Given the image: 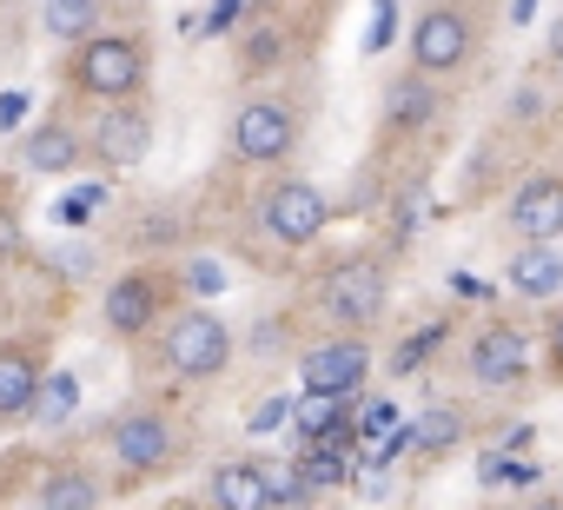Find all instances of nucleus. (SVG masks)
<instances>
[{
	"label": "nucleus",
	"instance_id": "f257e3e1",
	"mask_svg": "<svg viewBox=\"0 0 563 510\" xmlns=\"http://www.w3.org/2000/svg\"><path fill=\"white\" fill-rule=\"evenodd\" d=\"M192 444H199V424L173 404V398H126L120 411H107L93 424V451L100 464L120 477V490H140V484H159V477H179L192 464Z\"/></svg>",
	"mask_w": 563,
	"mask_h": 510
},
{
	"label": "nucleus",
	"instance_id": "f03ea898",
	"mask_svg": "<svg viewBox=\"0 0 563 510\" xmlns=\"http://www.w3.org/2000/svg\"><path fill=\"white\" fill-rule=\"evenodd\" d=\"M312 126V80L306 74H278V80H252L239 87V107L225 120V166L232 173H278L292 166Z\"/></svg>",
	"mask_w": 563,
	"mask_h": 510
},
{
	"label": "nucleus",
	"instance_id": "7ed1b4c3",
	"mask_svg": "<svg viewBox=\"0 0 563 510\" xmlns=\"http://www.w3.org/2000/svg\"><path fill=\"white\" fill-rule=\"evenodd\" d=\"M391 292H398V266L391 252L378 245H358V252H339L325 259L306 292H299V319H312L319 332H385L391 319Z\"/></svg>",
	"mask_w": 563,
	"mask_h": 510
},
{
	"label": "nucleus",
	"instance_id": "20e7f679",
	"mask_svg": "<svg viewBox=\"0 0 563 510\" xmlns=\"http://www.w3.org/2000/svg\"><path fill=\"white\" fill-rule=\"evenodd\" d=\"M133 352H140V365H146L153 378H166L173 391H206V385H219V378L232 372V358H239V332H232L225 312L179 299V306H173V312H166Z\"/></svg>",
	"mask_w": 563,
	"mask_h": 510
},
{
	"label": "nucleus",
	"instance_id": "39448f33",
	"mask_svg": "<svg viewBox=\"0 0 563 510\" xmlns=\"http://www.w3.org/2000/svg\"><path fill=\"white\" fill-rule=\"evenodd\" d=\"M54 87L74 107H100V100H133L153 87V34L107 21L80 41H67V54L54 60Z\"/></svg>",
	"mask_w": 563,
	"mask_h": 510
},
{
	"label": "nucleus",
	"instance_id": "423d86ee",
	"mask_svg": "<svg viewBox=\"0 0 563 510\" xmlns=\"http://www.w3.org/2000/svg\"><path fill=\"white\" fill-rule=\"evenodd\" d=\"M339 206L319 179L278 166V173H258L252 199H245V225H252V245L265 252V259H278L272 273H292L286 259H299V252H312L325 232H332Z\"/></svg>",
	"mask_w": 563,
	"mask_h": 510
},
{
	"label": "nucleus",
	"instance_id": "0eeeda50",
	"mask_svg": "<svg viewBox=\"0 0 563 510\" xmlns=\"http://www.w3.org/2000/svg\"><path fill=\"white\" fill-rule=\"evenodd\" d=\"M490 27H497V0H418L405 27V60L431 80L464 87L490 54Z\"/></svg>",
	"mask_w": 563,
	"mask_h": 510
},
{
	"label": "nucleus",
	"instance_id": "6e6552de",
	"mask_svg": "<svg viewBox=\"0 0 563 510\" xmlns=\"http://www.w3.org/2000/svg\"><path fill=\"white\" fill-rule=\"evenodd\" d=\"M451 113H457V87L451 80H431L418 74L411 60L385 74L378 87V126H372V159H398V153H431L444 133H451Z\"/></svg>",
	"mask_w": 563,
	"mask_h": 510
},
{
	"label": "nucleus",
	"instance_id": "1a4fd4ad",
	"mask_svg": "<svg viewBox=\"0 0 563 510\" xmlns=\"http://www.w3.org/2000/svg\"><path fill=\"white\" fill-rule=\"evenodd\" d=\"M312 41H319V8L312 0H272V8H258V14H245L232 27V80L252 87V80L299 74L312 60Z\"/></svg>",
	"mask_w": 563,
	"mask_h": 510
},
{
	"label": "nucleus",
	"instance_id": "9d476101",
	"mask_svg": "<svg viewBox=\"0 0 563 510\" xmlns=\"http://www.w3.org/2000/svg\"><path fill=\"white\" fill-rule=\"evenodd\" d=\"M179 299H186L179 259H133V266L113 273L107 292H100V332H107L113 345H140Z\"/></svg>",
	"mask_w": 563,
	"mask_h": 510
},
{
	"label": "nucleus",
	"instance_id": "9b49d317",
	"mask_svg": "<svg viewBox=\"0 0 563 510\" xmlns=\"http://www.w3.org/2000/svg\"><path fill=\"white\" fill-rule=\"evenodd\" d=\"M457 372L484 398H517L537 378V345H530V332L517 319H497L490 312V319H471L457 332Z\"/></svg>",
	"mask_w": 563,
	"mask_h": 510
},
{
	"label": "nucleus",
	"instance_id": "f8f14e48",
	"mask_svg": "<svg viewBox=\"0 0 563 510\" xmlns=\"http://www.w3.org/2000/svg\"><path fill=\"white\" fill-rule=\"evenodd\" d=\"M199 503L206 510H278V503H312V490L299 484V470H278L272 457H219L206 464V484H199Z\"/></svg>",
	"mask_w": 563,
	"mask_h": 510
},
{
	"label": "nucleus",
	"instance_id": "ddd939ff",
	"mask_svg": "<svg viewBox=\"0 0 563 510\" xmlns=\"http://www.w3.org/2000/svg\"><path fill=\"white\" fill-rule=\"evenodd\" d=\"M153 140H159V113L146 93L133 100H100L87 113V166L100 173H133L153 159Z\"/></svg>",
	"mask_w": 563,
	"mask_h": 510
},
{
	"label": "nucleus",
	"instance_id": "4468645a",
	"mask_svg": "<svg viewBox=\"0 0 563 510\" xmlns=\"http://www.w3.org/2000/svg\"><path fill=\"white\" fill-rule=\"evenodd\" d=\"M378 372V345L372 332H312L299 345V385L325 391V398H358Z\"/></svg>",
	"mask_w": 563,
	"mask_h": 510
},
{
	"label": "nucleus",
	"instance_id": "2eb2a0df",
	"mask_svg": "<svg viewBox=\"0 0 563 510\" xmlns=\"http://www.w3.org/2000/svg\"><path fill=\"white\" fill-rule=\"evenodd\" d=\"M113 497H120L113 470L93 464V457H74V451H60V457L34 451V470H27V490H21V503H34V510H100Z\"/></svg>",
	"mask_w": 563,
	"mask_h": 510
},
{
	"label": "nucleus",
	"instance_id": "dca6fc26",
	"mask_svg": "<svg viewBox=\"0 0 563 510\" xmlns=\"http://www.w3.org/2000/svg\"><path fill=\"white\" fill-rule=\"evenodd\" d=\"M14 166L27 179H74L87 166V113L74 100H54L14 146Z\"/></svg>",
	"mask_w": 563,
	"mask_h": 510
},
{
	"label": "nucleus",
	"instance_id": "f3484780",
	"mask_svg": "<svg viewBox=\"0 0 563 510\" xmlns=\"http://www.w3.org/2000/svg\"><path fill=\"white\" fill-rule=\"evenodd\" d=\"M47 372H54V339L47 332H0V431L34 424Z\"/></svg>",
	"mask_w": 563,
	"mask_h": 510
},
{
	"label": "nucleus",
	"instance_id": "a211bd4d",
	"mask_svg": "<svg viewBox=\"0 0 563 510\" xmlns=\"http://www.w3.org/2000/svg\"><path fill=\"white\" fill-rule=\"evenodd\" d=\"M504 232L510 239H563V166H537L510 186L504 199Z\"/></svg>",
	"mask_w": 563,
	"mask_h": 510
},
{
	"label": "nucleus",
	"instance_id": "6ab92c4d",
	"mask_svg": "<svg viewBox=\"0 0 563 510\" xmlns=\"http://www.w3.org/2000/svg\"><path fill=\"white\" fill-rule=\"evenodd\" d=\"M477 437V424H471V404H457V398H444V404H431L418 424H405V444L424 457V464H444L457 444H471Z\"/></svg>",
	"mask_w": 563,
	"mask_h": 510
},
{
	"label": "nucleus",
	"instance_id": "aec40b11",
	"mask_svg": "<svg viewBox=\"0 0 563 510\" xmlns=\"http://www.w3.org/2000/svg\"><path fill=\"white\" fill-rule=\"evenodd\" d=\"M510 292L517 299H556L563 292V252L550 239H517V252H510Z\"/></svg>",
	"mask_w": 563,
	"mask_h": 510
},
{
	"label": "nucleus",
	"instance_id": "412c9836",
	"mask_svg": "<svg viewBox=\"0 0 563 510\" xmlns=\"http://www.w3.org/2000/svg\"><path fill=\"white\" fill-rule=\"evenodd\" d=\"M113 21V8L107 0H34V27L47 34V41H80V34H93V27H107Z\"/></svg>",
	"mask_w": 563,
	"mask_h": 510
},
{
	"label": "nucleus",
	"instance_id": "4be33fe9",
	"mask_svg": "<svg viewBox=\"0 0 563 510\" xmlns=\"http://www.w3.org/2000/svg\"><path fill=\"white\" fill-rule=\"evenodd\" d=\"M451 339H457V325H451V319H438V325H418V332H411V339L391 352V365H385V372H391V378H418L424 365H438V352H444Z\"/></svg>",
	"mask_w": 563,
	"mask_h": 510
},
{
	"label": "nucleus",
	"instance_id": "5701e85b",
	"mask_svg": "<svg viewBox=\"0 0 563 510\" xmlns=\"http://www.w3.org/2000/svg\"><path fill=\"white\" fill-rule=\"evenodd\" d=\"M537 378L550 391H563V306L543 312V332H537Z\"/></svg>",
	"mask_w": 563,
	"mask_h": 510
},
{
	"label": "nucleus",
	"instance_id": "b1692460",
	"mask_svg": "<svg viewBox=\"0 0 563 510\" xmlns=\"http://www.w3.org/2000/svg\"><path fill=\"white\" fill-rule=\"evenodd\" d=\"M543 470L537 464H523V457H497V451H484V484H497V490H530Z\"/></svg>",
	"mask_w": 563,
	"mask_h": 510
},
{
	"label": "nucleus",
	"instance_id": "393cba45",
	"mask_svg": "<svg viewBox=\"0 0 563 510\" xmlns=\"http://www.w3.org/2000/svg\"><path fill=\"white\" fill-rule=\"evenodd\" d=\"M27 470H34V451H8V457H0V503H21Z\"/></svg>",
	"mask_w": 563,
	"mask_h": 510
},
{
	"label": "nucleus",
	"instance_id": "a878e982",
	"mask_svg": "<svg viewBox=\"0 0 563 510\" xmlns=\"http://www.w3.org/2000/svg\"><path fill=\"white\" fill-rule=\"evenodd\" d=\"M543 67L550 74H563V14L550 21V34H543Z\"/></svg>",
	"mask_w": 563,
	"mask_h": 510
},
{
	"label": "nucleus",
	"instance_id": "bb28decb",
	"mask_svg": "<svg viewBox=\"0 0 563 510\" xmlns=\"http://www.w3.org/2000/svg\"><path fill=\"white\" fill-rule=\"evenodd\" d=\"M286 418H292V411L278 404V398H272V404H258V411H252V424H245V431H278V424H286Z\"/></svg>",
	"mask_w": 563,
	"mask_h": 510
},
{
	"label": "nucleus",
	"instance_id": "cd10ccee",
	"mask_svg": "<svg viewBox=\"0 0 563 510\" xmlns=\"http://www.w3.org/2000/svg\"><path fill=\"white\" fill-rule=\"evenodd\" d=\"M0 41H8V47L21 41V14H14V0H0Z\"/></svg>",
	"mask_w": 563,
	"mask_h": 510
},
{
	"label": "nucleus",
	"instance_id": "c85d7f7f",
	"mask_svg": "<svg viewBox=\"0 0 563 510\" xmlns=\"http://www.w3.org/2000/svg\"><path fill=\"white\" fill-rule=\"evenodd\" d=\"M556 503H563V484H556Z\"/></svg>",
	"mask_w": 563,
	"mask_h": 510
}]
</instances>
